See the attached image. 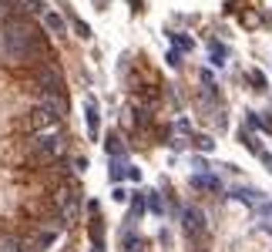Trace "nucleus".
I'll return each instance as SVG.
<instances>
[{
	"instance_id": "1",
	"label": "nucleus",
	"mask_w": 272,
	"mask_h": 252,
	"mask_svg": "<svg viewBox=\"0 0 272 252\" xmlns=\"http://www.w3.org/2000/svg\"><path fill=\"white\" fill-rule=\"evenodd\" d=\"M37 50H41V41L37 37H14V34H4L0 37V54H4V64H34L37 61Z\"/></svg>"
},
{
	"instance_id": "2",
	"label": "nucleus",
	"mask_w": 272,
	"mask_h": 252,
	"mask_svg": "<svg viewBox=\"0 0 272 252\" xmlns=\"http://www.w3.org/2000/svg\"><path fill=\"white\" fill-rule=\"evenodd\" d=\"M182 225H185V232H188V239H192V242L205 239V232H208V225H205V212L195 209V205H185V209H182Z\"/></svg>"
},
{
	"instance_id": "3",
	"label": "nucleus",
	"mask_w": 272,
	"mask_h": 252,
	"mask_svg": "<svg viewBox=\"0 0 272 252\" xmlns=\"http://www.w3.org/2000/svg\"><path fill=\"white\" fill-rule=\"evenodd\" d=\"M54 128H58V118L47 115V111H41V108L27 111V115L21 118V131H34V135H41V131H54Z\"/></svg>"
},
{
	"instance_id": "4",
	"label": "nucleus",
	"mask_w": 272,
	"mask_h": 252,
	"mask_svg": "<svg viewBox=\"0 0 272 252\" xmlns=\"http://www.w3.org/2000/svg\"><path fill=\"white\" fill-rule=\"evenodd\" d=\"M37 108L47 111V115H54L61 121V118L67 115V98L61 91H41V94H37Z\"/></svg>"
},
{
	"instance_id": "5",
	"label": "nucleus",
	"mask_w": 272,
	"mask_h": 252,
	"mask_svg": "<svg viewBox=\"0 0 272 252\" xmlns=\"http://www.w3.org/2000/svg\"><path fill=\"white\" fill-rule=\"evenodd\" d=\"M37 84H41L44 91H61L64 94V74H61L54 64H41L37 67Z\"/></svg>"
},
{
	"instance_id": "6",
	"label": "nucleus",
	"mask_w": 272,
	"mask_h": 252,
	"mask_svg": "<svg viewBox=\"0 0 272 252\" xmlns=\"http://www.w3.org/2000/svg\"><path fill=\"white\" fill-rule=\"evenodd\" d=\"M84 111H87V131H91V138H98V128H101V121H98V101L87 98L84 101Z\"/></svg>"
},
{
	"instance_id": "7",
	"label": "nucleus",
	"mask_w": 272,
	"mask_h": 252,
	"mask_svg": "<svg viewBox=\"0 0 272 252\" xmlns=\"http://www.w3.org/2000/svg\"><path fill=\"white\" fill-rule=\"evenodd\" d=\"M192 185H195V188H205V192H222V182L215 178V175H205V172H202V175H195V178H192Z\"/></svg>"
},
{
	"instance_id": "8",
	"label": "nucleus",
	"mask_w": 272,
	"mask_h": 252,
	"mask_svg": "<svg viewBox=\"0 0 272 252\" xmlns=\"http://www.w3.org/2000/svg\"><path fill=\"white\" fill-rule=\"evenodd\" d=\"M54 242H58V232H54V229H44V225H41V229H37V236H34V245H37V249H50Z\"/></svg>"
},
{
	"instance_id": "9",
	"label": "nucleus",
	"mask_w": 272,
	"mask_h": 252,
	"mask_svg": "<svg viewBox=\"0 0 272 252\" xmlns=\"http://www.w3.org/2000/svg\"><path fill=\"white\" fill-rule=\"evenodd\" d=\"M44 27L54 30V34H64V17L54 14V10H47V14H44Z\"/></svg>"
},
{
	"instance_id": "10",
	"label": "nucleus",
	"mask_w": 272,
	"mask_h": 252,
	"mask_svg": "<svg viewBox=\"0 0 272 252\" xmlns=\"http://www.w3.org/2000/svg\"><path fill=\"white\" fill-rule=\"evenodd\" d=\"M225 58H229V50H225L219 41H212V64H225Z\"/></svg>"
},
{
	"instance_id": "11",
	"label": "nucleus",
	"mask_w": 272,
	"mask_h": 252,
	"mask_svg": "<svg viewBox=\"0 0 272 252\" xmlns=\"http://www.w3.org/2000/svg\"><path fill=\"white\" fill-rule=\"evenodd\" d=\"M144 205H148V202H144V195L141 192H135V195H131V215H141V212H144Z\"/></svg>"
},
{
	"instance_id": "12",
	"label": "nucleus",
	"mask_w": 272,
	"mask_h": 252,
	"mask_svg": "<svg viewBox=\"0 0 272 252\" xmlns=\"http://www.w3.org/2000/svg\"><path fill=\"white\" fill-rule=\"evenodd\" d=\"M259 219H262L265 229H272V202H262V205H259Z\"/></svg>"
},
{
	"instance_id": "13",
	"label": "nucleus",
	"mask_w": 272,
	"mask_h": 252,
	"mask_svg": "<svg viewBox=\"0 0 272 252\" xmlns=\"http://www.w3.org/2000/svg\"><path fill=\"white\" fill-rule=\"evenodd\" d=\"M172 41H175V50H192L195 47L188 34H172Z\"/></svg>"
},
{
	"instance_id": "14",
	"label": "nucleus",
	"mask_w": 272,
	"mask_h": 252,
	"mask_svg": "<svg viewBox=\"0 0 272 252\" xmlns=\"http://www.w3.org/2000/svg\"><path fill=\"white\" fill-rule=\"evenodd\" d=\"M249 84L256 87V91H265V74H262V71H256V67H252V71H249Z\"/></svg>"
},
{
	"instance_id": "15",
	"label": "nucleus",
	"mask_w": 272,
	"mask_h": 252,
	"mask_svg": "<svg viewBox=\"0 0 272 252\" xmlns=\"http://www.w3.org/2000/svg\"><path fill=\"white\" fill-rule=\"evenodd\" d=\"M107 151H111V155H124V145H121V138H118V131L107 135Z\"/></svg>"
},
{
	"instance_id": "16",
	"label": "nucleus",
	"mask_w": 272,
	"mask_h": 252,
	"mask_svg": "<svg viewBox=\"0 0 272 252\" xmlns=\"http://www.w3.org/2000/svg\"><path fill=\"white\" fill-rule=\"evenodd\" d=\"M148 209L155 212V215H161V212H165V205H161V195H158V192H148Z\"/></svg>"
},
{
	"instance_id": "17",
	"label": "nucleus",
	"mask_w": 272,
	"mask_h": 252,
	"mask_svg": "<svg viewBox=\"0 0 272 252\" xmlns=\"http://www.w3.org/2000/svg\"><path fill=\"white\" fill-rule=\"evenodd\" d=\"M0 252H21V242L14 236H4L0 239Z\"/></svg>"
},
{
	"instance_id": "18",
	"label": "nucleus",
	"mask_w": 272,
	"mask_h": 252,
	"mask_svg": "<svg viewBox=\"0 0 272 252\" xmlns=\"http://www.w3.org/2000/svg\"><path fill=\"white\" fill-rule=\"evenodd\" d=\"M124 175H128V165H124V161H115V165H111V182L118 185V182H121Z\"/></svg>"
},
{
	"instance_id": "19",
	"label": "nucleus",
	"mask_w": 272,
	"mask_h": 252,
	"mask_svg": "<svg viewBox=\"0 0 272 252\" xmlns=\"http://www.w3.org/2000/svg\"><path fill=\"white\" fill-rule=\"evenodd\" d=\"M124 252H141V239L138 236H124Z\"/></svg>"
},
{
	"instance_id": "20",
	"label": "nucleus",
	"mask_w": 272,
	"mask_h": 252,
	"mask_svg": "<svg viewBox=\"0 0 272 252\" xmlns=\"http://www.w3.org/2000/svg\"><path fill=\"white\" fill-rule=\"evenodd\" d=\"M195 148H202V151H212V148H215V141H212L208 135H198V138H195Z\"/></svg>"
},
{
	"instance_id": "21",
	"label": "nucleus",
	"mask_w": 272,
	"mask_h": 252,
	"mask_svg": "<svg viewBox=\"0 0 272 252\" xmlns=\"http://www.w3.org/2000/svg\"><path fill=\"white\" fill-rule=\"evenodd\" d=\"M10 10H14V0H0V21H10Z\"/></svg>"
},
{
	"instance_id": "22",
	"label": "nucleus",
	"mask_w": 272,
	"mask_h": 252,
	"mask_svg": "<svg viewBox=\"0 0 272 252\" xmlns=\"http://www.w3.org/2000/svg\"><path fill=\"white\" fill-rule=\"evenodd\" d=\"M111 199H115V202H128V199H131V195H128V192H124V188H121V185H115V192H111Z\"/></svg>"
},
{
	"instance_id": "23",
	"label": "nucleus",
	"mask_w": 272,
	"mask_h": 252,
	"mask_svg": "<svg viewBox=\"0 0 272 252\" xmlns=\"http://www.w3.org/2000/svg\"><path fill=\"white\" fill-rule=\"evenodd\" d=\"M74 30H78V34H81V37H91V27H87V24H84V21H74Z\"/></svg>"
},
{
	"instance_id": "24",
	"label": "nucleus",
	"mask_w": 272,
	"mask_h": 252,
	"mask_svg": "<svg viewBox=\"0 0 272 252\" xmlns=\"http://www.w3.org/2000/svg\"><path fill=\"white\" fill-rule=\"evenodd\" d=\"M168 64H172V67L182 64V50H168Z\"/></svg>"
},
{
	"instance_id": "25",
	"label": "nucleus",
	"mask_w": 272,
	"mask_h": 252,
	"mask_svg": "<svg viewBox=\"0 0 272 252\" xmlns=\"http://www.w3.org/2000/svg\"><path fill=\"white\" fill-rule=\"evenodd\" d=\"M242 24H245V27H256L259 17H256V14H242Z\"/></svg>"
},
{
	"instance_id": "26",
	"label": "nucleus",
	"mask_w": 272,
	"mask_h": 252,
	"mask_svg": "<svg viewBox=\"0 0 272 252\" xmlns=\"http://www.w3.org/2000/svg\"><path fill=\"white\" fill-rule=\"evenodd\" d=\"M259 161H262V165L272 172V155H269V151H262V155H259Z\"/></svg>"
},
{
	"instance_id": "27",
	"label": "nucleus",
	"mask_w": 272,
	"mask_h": 252,
	"mask_svg": "<svg viewBox=\"0 0 272 252\" xmlns=\"http://www.w3.org/2000/svg\"><path fill=\"white\" fill-rule=\"evenodd\" d=\"M101 4H107V0H101Z\"/></svg>"
}]
</instances>
